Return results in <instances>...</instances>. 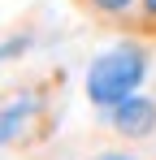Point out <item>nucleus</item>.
Returning a JSON list of instances; mask_svg holds the SVG:
<instances>
[{"instance_id": "1", "label": "nucleus", "mask_w": 156, "mask_h": 160, "mask_svg": "<svg viewBox=\"0 0 156 160\" xmlns=\"http://www.w3.org/2000/svg\"><path fill=\"white\" fill-rule=\"evenodd\" d=\"M152 74V39L130 30L117 35L113 43H104L100 52H91L87 69H82V91H87V104L104 112V108L122 104L126 95L143 91V82Z\"/></svg>"}, {"instance_id": "2", "label": "nucleus", "mask_w": 156, "mask_h": 160, "mask_svg": "<svg viewBox=\"0 0 156 160\" xmlns=\"http://www.w3.org/2000/svg\"><path fill=\"white\" fill-rule=\"evenodd\" d=\"M52 126V95L39 78L0 91V147H26Z\"/></svg>"}, {"instance_id": "3", "label": "nucleus", "mask_w": 156, "mask_h": 160, "mask_svg": "<svg viewBox=\"0 0 156 160\" xmlns=\"http://www.w3.org/2000/svg\"><path fill=\"white\" fill-rule=\"evenodd\" d=\"M100 117H104V126L117 134L122 143H148L156 134V95L152 91H134L122 104L104 108Z\"/></svg>"}, {"instance_id": "4", "label": "nucleus", "mask_w": 156, "mask_h": 160, "mask_svg": "<svg viewBox=\"0 0 156 160\" xmlns=\"http://www.w3.org/2000/svg\"><path fill=\"white\" fill-rule=\"evenodd\" d=\"M78 13H87V18H96V22H126L130 13L139 9V0H74Z\"/></svg>"}, {"instance_id": "5", "label": "nucleus", "mask_w": 156, "mask_h": 160, "mask_svg": "<svg viewBox=\"0 0 156 160\" xmlns=\"http://www.w3.org/2000/svg\"><path fill=\"white\" fill-rule=\"evenodd\" d=\"M30 48V39L26 35H13V39H0V65H9V61H22V52Z\"/></svg>"}, {"instance_id": "6", "label": "nucleus", "mask_w": 156, "mask_h": 160, "mask_svg": "<svg viewBox=\"0 0 156 160\" xmlns=\"http://www.w3.org/2000/svg\"><path fill=\"white\" fill-rule=\"evenodd\" d=\"M148 22H156V0H139V18L130 22V30H139V26H148Z\"/></svg>"}, {"instance_id": "7", "label": "nucleus", "mask_w": 156, "mask_h": 160, "mask_svg": "<svg viewBox=\"0 0 156 160\" xmlns=\"http://www.w3.org/2000/svg\"><path fill=\"white\" fill-rule=\"evenodd\" d=\"M91 160H143V156H134V152H100V156H91Z\"/></svg>"}]
</instances>
